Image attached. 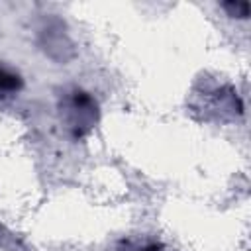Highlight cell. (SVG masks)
<instances>
[{
	"mask_svg": "<svg viewBox=\"0 0 251 251\" xmlns=\"http://www.w3.org/2000/svg\"><path fill=\"white\" fill-rule=\"evenodd\" d=\"M63 118L75 135H82L96 122V102L88 92L75 88L63 98Z\"/></svg>",
	"mask_w": 251,
	"mask_h": 251,
	"instance_id": "cell-1",
	"label": "cell"
},
{
	"mask_svg": "<svg viewBox=\"0 0 251 251\" xmlns=\"http://www.w3.org/2000/svg\"><path fill=\"white\" fill-rule=\"evenodd\" d=\"M20 88H22V76L14 69L0 63V98L14 96L20 92Z\"/></svg>",
	"mask_w": 251,
	"mask_h": 251,
	"instance_id": "cell-2",
	"label": "cell"
}]
</instances>
